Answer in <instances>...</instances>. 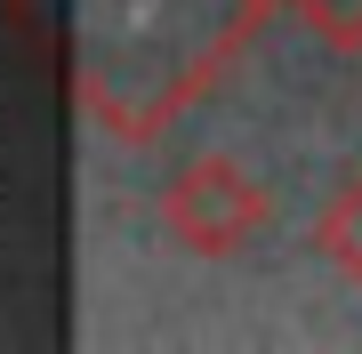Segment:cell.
Here are the masks:
<instances>
[{
  "instance_id": "obj_1",
  "label": "cell",
  "mask_w": 362,
  "mask_h": 354,
  "mask_svg": "<svg viewBox=\"0 0 362 354\" xmlns=\"http://www.w3.org/2000/svg\"><path fill=\"white\" fill-rule=\"evenodd\" d=\"M266 16L274 0H65L73 97L89 129L113 145H153L233 73Z\"/></svg>"
},
{
  "instance_id": "obj_2",
  "label": "cell",
  "mask_w": 362,
  "mask_h": 354,
  "mask_svg": "<svg viewBox=\"0 0 362 354\" xmlns=\"http://www.w3.org/2000/svg\"><path fill=\"white\" fill-rule=\"evenodd\" d=\"M266 225H274V194L242 170V161H226V153L185 161V170L161 185V234L177 242L185 258H233V249H250Z\"/></svg>"
},
{
  "instance_id": "obj_3",
  "label": "cell",
  "mask_w": 362,
  "mask_h": 354,
  "mask_svg": "<svg viewBox=\"0 0 362 354\" xmlns=\"http://www.w3.org/2000/svg\"><path fill=\"white\" fill-rule=\"evenodd\" d=\"M314 249H322L338 274H346V282L362 290V170H354L346 185H338V201L322 210V225H314Z\"/></svg>"
},
{
  "instance_id": "obj_4",
  "label": "cell",
  "mask_w": 362,
  "mask_h": 354,
  "mask_svg": "<svg viewBox=\"0 0 362 354\" xmlns=\"http://www.w3.org/2000/svg\"><path fill=\"white\" fill-rule=\"evenodd\" d=\"M282 8H290L314 40H322V49L362 57V0H282Z\"/></svg>"
}]
</instances>
